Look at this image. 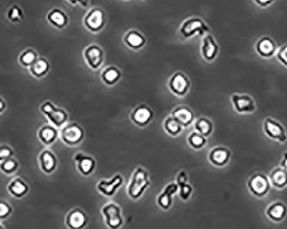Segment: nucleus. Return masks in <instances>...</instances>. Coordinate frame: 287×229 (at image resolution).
Returning a JSON list of instances; mask_svg holds the SVG:
<instances>
[{"label":"nucleus","instance_id":"nucleus-1","mask_svg":"<svg viewBox=\"0 0 287 229\" xmlns=\"http://www.w3.org/2000/svg\"><path fill=\"white\" fill-rule=\"evenodd\" d=\"M150 184L149 173L144 167L138 166L134 171L130 183L128 184V196L131 199L137 201L144 195Z\"/></svg>","mask_w":287,"mask_h":229},{"label":"nucleus","instance_id":"nucleus-2","mask_svg":"<svg viewBox=\"0 0 287 229\" xmlns=\"http://www.w3.org/2000/svg\"><path fill=\"white\" fill-rule=\"evenodd\" d=\"M247 185L251 195L256 198L267 196L272 188L269 177L263 173L253 174L247 180Z\"/></svg>","mask_w":287,"mask_h":229},{"label":"nucleus","instance_id":"nucleus-3","mask_svg":"<svg viewBox=\"0 0 287 229\" xmlns=\"http://www.w3.org/2000/svg\"><path fill=\"white\" fill-rule=\"evenodd\" d=\"M210 30L207 23L199 17H191L186 19L181 24L180 32L185 38H191L195 36H203Z\"/></svg>","mask_w":287,"mask_h":229},{"label":"nucleus","instance_id":"nucleus-4","mask_svg":"<svg viewBox=\"0 0 287 229\" xmlns=\"http://www.w3.org/2000/svg\"><path fill=\"white\" fill-rule=\"evenodd\" d=\"M61 140L68 146H77L83 141L85 132L82 127L76 123H67L60 132Z\"/></svg>","mask_w":287,"mask_h":229},{"label":"nucleus","instance_id":"nucleus-5","mask_svg":"<svg viewBox=\"0 0 287 229\" xmlns=\"http://www.w3.org/2000/svg\"><path fill=\"white\" fill-rule=\"evenodd\" d=\"M106 226L110 229H119L124 224L122 209L117 203H108L101 209Z\"/></svg>","mask_w":287,"mask_h":229},{"label":"nucleus","instance_id":"nucleus-6","mask_svg":"<svg viewBox=\"0 0 287 229\" xmlns=\"http://www.w3.org/2000/svg\"><path fill=\"white\" fill-rule=\"evenodd\" d=\"M263 131L269 139L281 144L287 141V133L285 127L272 117H267L264 120Z\"/></svg>","mask_w":287,"mask_h":229},{"label":"nucleus","instance_id":"nucleus-7","mask_svg":"<svg viewBox=\"0 0 287 229\" xmlns=\"http://www.w3.org/2000/svg\"><path fill=\"white\" fill-rule=\"evenodd\" d=\"M41 111L47 116L52 125L56 128H63L67 124L68 116L65 110L54 106L53 103L46 102L41 106Z\"/></svg>","mask_w":287,"mask_h":229},{"label":"nucleus","instance_id":"nucleus-8","mask_svg":"<svg viewBox=\"0 0 287 229\" xmlns=\"http://www.w3.org/2000/svg\"><path fill=\"white\" fill-rule=\"evenodd\" d=\"M231 101L232 106L237 113H254L257 109L253 96L247 94H233L231 96Z\"/></svg>","mask_w":287,"mask_h":229},{"label":"nucleus","instance_id":"nucleus-9","mask_svg":"<svg viewBox=\"0 0 287 229\" xmlns=\"http://www.w3.org/2000/svg\"><path fill=\"white\" fill-rule=\"evenodd\" d=\"M231 150L226 146H217L211 148L208 154L209 162L217 168H222L227 166L231 160Z\"/></svg>","mask_w":287,"mask_h":229},{"label":"nucleus","instance_id":"nucleus-10","mask_svg":"<svg viewBox=\"0 0 287 229\" xmlns=\"http://www.w3.org/2000/svg\"><path fill=\"white\" fill-rule=\"evenodd\" d=\"M191 83L184 73H176L172 75L168 81V87L175 96L183 97L190 89Z\"/></svg>","mask_w":287,"mask_h":229},{"label":"nucleus","instance_id":"nucleus-11","mask_svg":"<svg viewBox=\"0 0 287 229\" xmlns=\"http://www.w3.org/2000/svg\"><path fill=\"white\" fill-rule=\"evenodd\" d=\"M219 53V45L213 35L208 33L204 36L201 45V54L205 61L212 62Z\"/></svg>","mask_w":287,"mask_h":229},{"label":"nucleus","instance_id":"nucleus-12","mask_svg":"<svg viewBox=\"0 0 287 229\" xmlns=\"http://www.w3.org/2000/svg\"><path fill=\"white\" fill-rule=\"evenodd\" d=\"M124 183V178L121 174H116L110 180H101L97 183L98 192L107 197L113 196Z\"/></svg>","mask_w":287,"mask_h":229},{"label":"nucleus","instance_id":"nucleus-13","mask_svg":"<svg viewBox=\"0 0 287 229\" xmlns=\"http://www.w3.org/2000/svg\"><path fill=\"white\" fill-rule=\"evenodd\" d=\"M65 223L69 229H84L88 223V216L82 209L75 208L67 213Z\"/></svg>","mask_w":287,"mask_h":229},{"label":"nucleus","instance_id":"nucleus-14","mask_svg":"<svg viewBox=\"0 0 287 229\" xmlns=\"http://www.w3.org/2000/svg\"><path fill=\"white\" fill-rule=\"evenodd\" d=\"M38 164L42 172L49 175L56 170L58 160L53 152L49 149H45L38 155Z\"/></svg>","mask_w":287,"mask_h":229},{"label":"nucleus","instance_id":"nucleus-15","mask_svg":"<svg viewBox=\"0 0 287 229\" xmlns=\"http://www.w3.org/2000/svg\"><path fill=\"white\" fill-rule=\"evenodd\" d=\"M255 50L261 58L269 59L277 53V44L271 37H261L255 44Z\"/></svg>","mask_w":287,"mask_h":229},{"label":"nucleus","instance_id":"nucleus-16","mask_svg":"<svg viewBox=\"0 0 287 229\" xmlns=\"http://www.w3.org/2000/svg\"><path fill=\"white\" fill-rule=\"evenodd\" d=\"M154 116V112L147 105H139L132 111L131 119L136 125L139 127H145L150 123Z\"/></svg>","mask_w":287,"mask_h":229},{"label":"nucleus","instance_id":"nucleus-17","mask_svg":"<svg viewBox=\"0 0 287 229\" xmlns=\"http://www.w3.org/2000/svg\"><path fill=\"white\" fill-rule=\"evenodd\" d=\"M179 185L176 183H168L163 191L157 197V204L160 209L168 210L173 205V197L176 193L179 192Z\"/></svg>","mask_w":287,"mask_h":229},{"label":"nucleus","instance_id":"nucleus-18","mask_svg":"<svg viewBox=\"0 0 287 229\" xmlns=\"http://www.w3.org/2000/svg\"><path fill=\"white\" fill-rule=\"evenodd\" d=\"M85 60L92 69H98L103 63V51L96 45L87 46L84 52Z\"/></svg>","mask_w":287,"mask_h":229},{"label":"nucleus","instance_id":"nucleus-19","mask_svg":"<svg viewBox=\"0 0 287 229\" xmlns=\"http://www.w3.org/2000/svg\"><path fill=\"white\" fill-rule=\"evenodd\" d=\"M74 161L76 163L79 173L83 176H90L94 173L96 166V161L93 157L86 155L82 153H77L74 156Z\"/></svg>","mask_w":287,"mask_h":229},{"label":"nucleus","instance_id":"nucleus-20","mask_svg":"<svg viewBox=\"0 0 287 229\" xmlns=\"http://www.w3.org/2000/svg\"><path fill=\"white\" fill-rule=\"evenodd\" d=\"M266 216L274 223H281L287 216V207L281 201H275L266 209Z\"/></svg>","mask_w":287,"mask_h":229},{"label":"nucleus","instance_id":"nucleus-21","mask_svg":"<svg viewBox=\"0 0 287 229\" xmlns=\"http://www.w3.org/2000/svg\"><path fill=\"white\" fill-rule=\"evenodd\" d=\"M59 136L60 134L58 132L56 127L50 125V124L44 125L37 132L38 139L44 145L48 146L53 145V143L56 141Z\"/></svg>","mask_w":287,"mask_h":229},{"label":"nucleus","instance_id":"nucleus-22","mask_svg":"<svg viewBox=\"0 0 287 229\" xmlns=\"http://www.w3.org/2000/svg\"><path fill=\"white\" fill-rule=\"evenodd\" d=\"M104 23V12L99 9H94L91 10L90 12L85 17V24L87 29L94 32L102 29Z\"/></svg>","mask_w":287,"mask_h":229},{"label":"nucleus","instance_id":"nucleus-23","mask_svg":"<svg viewBox=\"0 0 287 229\" xmlns=\"http://www.w3.org/2000/svg\"><path fill=\"white\" fill-rule=\"evenodd\" d=\"M172 116H174L184 128L190 126L196 121L193 111L187 106H179L175 108L172 112Z\"/></svg>","mask_w":287,"mask_h":229},{"label":"nucleus","instance_id":"nucleus-24","mask_svg":"<svg viewBox=\"0 0 287 229\" xmlns=\"http://www.w3.org/2000/svg\"><path fill=\"white\" fill-rule=\"evenodd\" d=\"M7 189L8 192L15 198H22L29 192V185L22 178L17 177L10 181Z\"/></svg>","mask_w":287,"mask_h":229},{"label":"nucleus","instance_id":"nucleus-25","mask_svg":"<svg viewBox=\"0 0 287 229\" xmlns=\"http://www.w3.org/2000/svg\"><path fill=\"white\" fill-rule=\"evenodd\" d=\"M268 177L272 187L277 189H284L285 188H287V173L285 172L284 169L281 168V166L275 167L274 169L272 170Z\"/></svg>","mask_w":287,"mask_h":229},{"label":"nucleus","instance_id":"nucleus-26","mask_svg":"<svg viewBox=\"0 0 287 229\" xmlns=\"http://www.w3.org/2000/svg\"><path fill=\"white\" fill-rule=\"evenodd\" d=\"M194 129L197 132L207 138L213 133V123L210 118L205 116H201L194 122Z\"/></svg>","mask_w":287,"mask_h":229},{"label":"nucleus","instance_id":"nucleus-27","mask_svg":"<svg viewBox=\"0 0 287 229\" xmlns=\"http://www.w3.org/2000/svg\"><path fill=\"white\" fill-rule=\"evenodd\" d=\"M163 128L165 131L173 137H177L178 136H180L184 129V127L173 116H167L165 119Z\"/></svg>","mask_w":287,"mask_h":229},{"label":"nucleus","instance_id":"nucleus-28","mask_svg":"<svg viewBox=\"0 0 287 229\" xmlns=\"http://www.w3.org/2000/svg\"><path fill=\"white\" fill-rule=\"evenodd\" d=\"M187 143L192 149L198 151L206 146L207 138L195 130L187 137Z\"/></svg>","mask_w":287,"mask_h":229},{"label":"nucleus","instance_id":"nucleus-29","mask_svg":"<svg viewBox=\"0 0 287 229\" xmlns=\"http://www.w3.org/2000/svg\"><path fill=\"white\" fill-rule=\"evenodd\" d=\"M124 40H125V44L133 49H138L144 46V44H145L144 37L137 31H130L125 36Z\"/></svg>","mask_w":287,"mask_h":229},{"label":"nucleus","instance_id":"nucleus-30","mask_svg":"<svg viewBox=\"0 0 287 229\" xmlns=\"http://www.w3.org/2000/svg\"><path fill=\"white\" fill-rule=\"evenodd\" d=\"M48 19L51 24L57 28H63L67 23V17L63 11L60 10H53L48 15Z\"/></svg>","mask_w":287,"mask_h":229},{"label":"nucleus","instance_id":"nucleus-31","mask_svg":"<svg viewBox=\"0 0 287 229\" xmlns=\"http://www.w3.org/2000/svg\"><path fill=\"white\" fill-rule=\"evenodd\" d=\"M19 167V164L16 159L9 158L6 160H0V169L2 173L6 175H11L17 172Z\"/></svg>","mask_w":287,"mask_h":229},{"label":"nucleus","instance_id":"nucleus-32","mask_svg":"<svg viewBox=\"0 0 287 229\" xmlns=\"http://www.w3.org/2000/svg\"><path fill=\"white\" fill-rule=\"evenodd\" d=\"M49 68L48 61L44 59H37L36 62L30 67V73L35 77H42L46 74Z\"/></svg>","mask_w":287,"mask_h":229},{"label":"nucleus","instance_id":"nucleus-33","mask_svg":"<svg viewBox=\"0 0 287 229\" xmlns=\"http://www.w3.org/2000/svg\"><path fill=\"white\" fill-rule=\"evenodd\" d=\"M120 72L116 67H108L102 73V78L104 82L109 85L116 83L120 79Z\"/></svg>","mask_w":287,"mask_h":229},{"label":"nucleus","instance_id":"nucleus-34","mask_svg":"<svg viewBox=\"0 0 287 229\" xmlns=\"http://www.w3.org/2000/svg\"><path fill=\"white\" fill-rule=\"evenodd\" d=\"M37 60V54L32 50H27L20 56L21 64L24 67H31Z\"/></svg>","mask_w":287,"mask_h":229},{"label":"nucleus","instance_id":"nucleus-35","mask_svg":"<svg viewBox=\"0 0 287 229\" xmlns=\"http://www.w3.org/2000/svg\"><path fill=\"white\" fill-rule=\"evenodd\" d=\"M179 188H180L179 189L180 198L184 202H187L190 199V197L193 192V187L191 185L190 183H187L179 186Z\"/></svg>","mask_w":287,"mask_h":229},{"label":"nucleus","instance_id":"nucleus-36","mask_svg":"<svg viewBox=\"0 0 287 229\" xmlns=\"http://www.w3.org/2000/svg\"><path fill=\"white\" fill-rule=\"evenodd\" d=\"M12 207L6 201H1L0 203V218L1 220L5 219L11 215Z\"/></svg>","mask_w":287,"mask_h":229},{"label":"nucleus","instance_id":"nucleus-37","mask_svg":"<svg viewBox=\"0 0 287 229\" xmlns=\"http://www.w3.org/2000/svg\"><path fill=\"white\" fill-rule=\"evenodd\" d=\"M277 60L284 67H287V44L281 46L276 53Z\"/></svg>","mask_w":287,"mask_h":229},{"label":"nucleus","instance_id":"nucleus-38","mask_svg":"<svg viewBox=\"0 0 287 229\" xmlns=\"http://www.w3.org/2000/svg\"><path fill=\"white\" fill-rule=\"evenodd\" d=\"M8 17H9L10 20L13 21V22H18V21H20L21 18L23 17L22 10H21L17 6H13L11 9H10V10H9Z\"/></svg>","mask_w":287,"mask_h":229},{"label":"nucleus","instance_id":"nucleus-39","mask_svg":"<svg viewBox=\"0 0 287 229\" xmlns=\"http://www.w3.org/2000/svg\"><path fill=\"white\" fill-rule=\"evenodd\" d=\"M14 155V151L10 146L3 145L0 147V160H6Z\"/></svg>","mask_w":287,"mask_h":229},{"label":"nucleus","instance_id":"nucleus-40","mask_svg":"<svg viewBox=\"0 0 287 229\" xmlns=\"http://www.w3.org/2000/svg\"><path fill=\"white\" fill-rule=\"evenodd\" d=\"M175 180H176L175 183H177L179 186L188 183V176H187V173L182 170V171H181L180 173H178L177 176L175 178Z\"/></svg>","mask_w":287,"mask_h":229},{"label":"nucleus","instance_id":"nucleus-41","mask_svg":"<svg viewBox=\"0 0 287 229\" xmlns=\"http://www.w3.org/2000/svg\"><path fill=\"white\" fill-rule=\"evenodd\" d=\"M253 1L257 4L258 6L261 8L271 6L275 2V0H253Z\"/></svg>","mask_w":287,"mask_h":229},{"label":"nucleus","instance_id":"nucleus-42","mask_svg":"<svg viewBox=\"0 0 287 229\" xmlns=\"http://www.w3.org/2000/svg\"><path fill=\"white\" fill-rule=\"evenodd\" d=\"M280 166L282 169H284L285 172L287 173V152H285L283 153V157H282V160L281 161Z\"/></svg>","mask_w":287,"mask_h":229},{"label":"nucleus","instance_id":"nucleus-43","mask_svg":"<svg viewBox=\"0 0 287 229\" xmlns=\"http://www.w3.org/2000/svg\"><path fill=\"white\" fill-rule=\"evenodd\" d=\"M67 1H69L71 3H80V4H82L84 5V2H86V0H67Z\"/></svg>","mask_w":287,"mask_h":229},{"label":"nucleus","instance_id":"nucleus-44","mask_svg":"<svg viewBox=\"0 0 287 229\" xmlns=\"http://www.w3.org/2000/svg\"><path fill=\"white\" fill-rule=\"evenodd\" d=\"M0 229H4V228H3V226L1 225V226H0Z\"/></svg>","mask_w":287,"mask_h":229}]
</instances>
